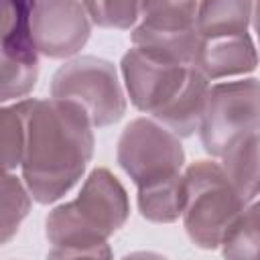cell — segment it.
<instances>
[{
	"mask_svg": "<svg viewBox=\"0 0 260 260\" xmlns=\"http://www.w3.org/2000/svg\"><path fill=\"white\" fill-rule=\"evenodd\" d=\"M132 45L162 59L193 65L199 45L195 6L173 0H146L142 16L132 28Z\"/></svg>",
	"mask_w": 260,
	"mask_h": 260,
	"instance_id": "cell-8",
	"label": "cell"
},
{
	"mask_svg": "<svg viewBox=\"0 0 260 260\" xmlns=\"http://www.w3.org/2000/svg\"><path fill=\"white\" fill-rule=\"evenodd\" d=\"M258 65L256 45L250 32L225 37H199L193 67L209 81L252 73Z\"/></svg>",
	"mask_w": 260,
	"mask_h": 260,
	"instance_id": "cell-10",
	"label": "cell"
},
{
	"mask_svg": "<svg viewBox=\"0 0 260 260\" xmlns=\"http://www.w3.org/2000/svg\"><path fill=\"white\" fill-rule=\"evenodd\" d=\"M51 98L77 104L93 128L112 126L126 114V91L114 63L93 55L67 59L53 73Z\"/></svg>",
	"mask_w": 260,
	"mask_h": 260,
	"instance_id": "cell-5",
	"label": "cell"
},
{
	"mask_svg": "<svg viewBox=\"0 0 260 260\" xmlns=\"http://www.w3.org/2000/svg\"><path fill=\"white\" fill-rule=\"evenodd\" d=\"M28 32L39 55L75 57L91 35V20L79 0H30Z\"/></svg>",
	"mask_w": 260,
	"mask_h": 260,
	"instance_id": "cell-9",
	"label": "cell"
},
{
	"mask_svg": "<svg viewBox=\"0 0 260 260\" xmlns=\"http://www.w3.org/2000/svg\"><path fill=\"white\" fill-rule=\"evenodd\" d=\"M30 205L32 197L22 177H16L14 173H0V246L8 244L18 234Z\"/></svg>",
	"mask_w": 260,
	"mask_h": 260,
	"instance_id": "cell-14",
	"label": "cell"
},
{
	"mask_svg": "<svg viewBox=\"0 0 260 260\" xmlns=\"http://www.w3.org/2000/svg\"><path fill=\"white\" fill-rule=\"evenodd\" d=\"M39 81V53L28 22L0 43V104L24 100Z\"/></svg>",
	"mask_w": 260,
	"mask_h": 260,
	"instance_id": "cell-11",
	"label": "cell"
},
{
	"mask_svg": "<svg viewBox=\"0 0 260 260\" xmlns=\"http://www.w3.org/2000/svg\"><path fill=\"white\" fill-rule=\"evenodd\" d=\"M130 215V199L120 179L106 167L85 177L75 199L57 205L45 219V236L53 258H110V236Z\"/></svg>",
	"mask_w": 260,
	"mask_h": 260,
	"instance_id": "cell-3",
	"label": "cell"
},
{
	"mask_svg": "<svg viewBox=\"0 0 260 260\" xmlns=\"http://www.w3.org/2000/svg\"><path fill=\"white\" fill-rule=\"evenodd\" d=\"M258 142L256 132L219 156L223 173L248 203L258 199Z\"/></svg>",
	"mask_w": 260,
	"mask_h": 260,
	"instance_id": "cell-13",
	"label": "cell"
},
{
	"mask_svg": "<svg viewBox=\"0 0 260 260\" xmlns=\"http://www.w3.org/2000/svg\"><path fill=\"white\" fill-rule=\"evenodd\" d=\"M225 258H256L260 252V205L250 201L219 242Z\"/></svg>",
	"mask_w": 260,
	"mask_h": 260,
	"instance_id": "cell-15",
	"label": "cell"
},
{
	"mask_svg": "<svg viewBox=\"0 0 260 260\" xmlns=\"http://www.w3.org/2000/svg\"><path fill=\"white\" fill-rule=\"evenodd\" d=\"M254 0H199L195 28L201 39L250 32Z\"/></svg>",
	"mask_w": 260,
	"mask_h": 260,
	"instance_id": "cell-12",
	"label": "cell"
},
{
	"mask_svg": "<svg viewBox=\"0 0 260 260\" xmlns=\"http://www.w3.org/2000/svg\"><path fill=\"white\" fill-rule=\"evenodd\" d=\"M91 20L102 28L130 30L140 20L146 0H79Z\"/></svg>",
	"mask_w": 260,
	"mask_h": 260,
	"instance_id": "cell-16",
	"label": "cell"
},
{
	"mask_svg": "<svg viewBox=\"0 0 260 260\" xmlns=\"http://www.w3.org/2000/svg\"><path fill=\"white\" fill-rule=\"evenodd\" d=\"M185 201L181 219L189 240L203 250L219 248L225 230L248 201L215 160H195L183 169Z\"/></svg>",
	"mask_w": 260,
	"mask_h": 260,
	"instance_id": "cell-4",
	"label": "cell"
},
{
	"mask_svg": "<svg viewBox=\"0 0 260 260\" xmlns=\"http://www.w3.org/2000/svg\"><path fill=\"white\" fill-rule=\"evenodd\" d=\"M116 158L136 189H150L181 179L185 150L181 138L152 118H134L118 138Z\"/></svg>",
	"mask_w": 260,
	"mask_h": 260,
	"instance_id": "cell-7",
	"label": "cell"
},
{
	"mask_svg": "<svg viewBox=\"0 0 260 260\" xmlns=\"http://www.w3.org/2000/svg\"><path fill=\"white\" fill-rule=\"evenodd\" d=\"M24 122L22 181L41 205L67 195L93 156V126L69 100L26 98L18 102Z\"/></svg>",
	"mask_w": 260,
	"mask_h": 260,
	"instance_id": "cell-1",
	"label": "cell"
},
{
	"mask_svg": "<svg viewBox=\"0 0 260 260\" xmlns=\"http://www.w3.org/2000/svg\"><path fill=\"white\" fill-rule=\"evenodd\" d=\"M173 2H177V4H185V6H197L199 0H173Z\"/></svg>",
	"mask_w": 260,
	"mask_h": 260,
	"instance_id": "cell-19",
	"label": "cell"
},
{
	"mask_svg": "<svg viewBox=\"0 0 260 260\" xmlns=\"http://www.w3.org/2000/svg\"><path fill=\"white\" fill-rule=\"evenodd\" d=\"M24 148V122L18 102L0 104V173H12L20 167Z\"/></svg>",
	"mask_w": 260,
	"mask_h": 260,
	"instance_id": "cell-17",
	"label": "cell"
},
{
	"mask_svg": "<svg viewBox=\"0 0 260 260\" xmlns=\"http://www.w3.org/2000/svg\"><path fill=\"white\" fill-rule=\"evenodd\" d=\"M30 0H0V43L28 22Z\"/></svg>",
	"mask_w": 260,
	"mask_h": 260,
	"instance_id": "cell-18",
	"label": "cell"
},
{
	"mask_svg": "<svg viewBox=\"0 0 260 260\" xmlns=\"http://www.w3.org/2000/svg\"><path fill=\"white\" fill-rule=\"evenodd\" d=\"M120 71L126 95L136 110L179 138L197 132L211 83L199 69L132 47L124 53Z\"/></svg>",
	"mask_w": 260,
	"mask_h": 260,
	"instance_id": "cell-2",
	"label": "cell"
},
{
	"mask_svg": "<svg viewBox=\"0 0 260 260\" xmlns=\"http://www.w3.org/2000/svg\"><path fill=\"white\" fill-rule=\"evenodd\" d=\"M258 128L260 89L256 77L209 83L197 128L201 144L209 156H223L232 146L256 134Z\"/></svg>",
	"mask_w": 260,
	"mask_h": 260,
	"instance_id": "cell-6",
	"label": "cell"
}]
</instances>
